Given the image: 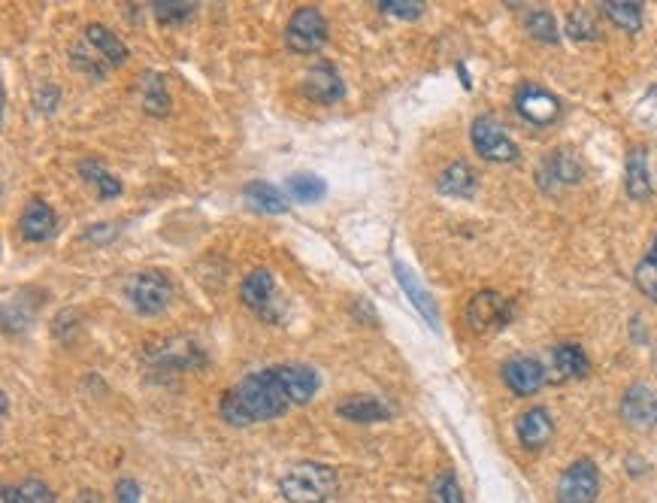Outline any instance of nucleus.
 Here are the masks:
<instances>
[{
  "label": "nucleus",
  "instance_id": "1",
  "mask_svg": "<svg viewBox=\"0 0 657 503\" xmlns=\"http://www.w3.org/2000/svg\"><path fill=\"white\" fill-rule=\"evenodd\" d=\"M321 388V376L312 364H273L243 376L225 391L218 413L234 428L273 422L288 413V407L309 404Z\"/></svg>",
  "mask_w": 657,
  "mask_h": 503
},
{
  "label": "nucleus",
  "instance_id": "2",
  "mask_svg": "<svg viewBox=\"0 0 657 503\" xmlns=\"http://www.w3.org/2000/svg\"><path fill=\"white\" fill-rule=\"evenodd\" d=\"M337 488V473L321 461H300L279 479V491L288 503H324L337 494Z\"/></svg>",
  "mask_w": 657,
  "mask_h": 503
},
{
  "label": "nucleus",
  "instance_id": "3",
  "mask_svg": "<svg viewBox=\"0 0 657 503\" xmlns=\"http://www.w3.org/2000/svg\"><path fill=\"white\" fill-rule=\"evenodd\" d=\"M327 43V19L315 7H300L285 25V46L291 55H312Z\"/></svg>",
  "mask_w": 657,
  "mask_h": 503
},
{
  "label": "nucleus",
  "instance_id": "4",
  "mask_svg": "<svg viewBox=\"0 0 657 503\" xmlns=\"http://www.w3.org/2000/svg\"><path fill=\"white\" fill-rule=\"evenodd\" d=\"M128 300L137 313L143 316H158L170 307L173 300V282L161 270H143L128 282Z\"/></svg>",
  "mask_w": 657,
  "mask_h": 503
},
{
  "label": "nucleus",
  "instance_id": "5",
  "mask_svg": "<svg viewBox=\"0 0 657 503\" xmlns=\"http://www.w3.org/2000/svg\"><path fill=\"white\" fill-rule=\"evenodd\" d=\"M509 316H512V304L500 291H491V288L476 291L464 310L467 328L473 334H494L509 322Z\"/></svg>",
  "mask_w": 657,
  "mask_h": 503
},
{
  "label": "nucleus",
  "instance_id": "6",
  "mask_svg": "<svg viewBox=\"0 0 657 503\" xmlns=\"http://www.w3.org/2000/svg\"><path fill=\"white\" fill-rule=\"evenodd\" d=\"M470 140H473V149H476L485 161H491V164H509V161L518 158L515 140H512L509 131H506L497 119H491V116H479V119L473 122Z\"/></svg>",
  "mask_w": 657,
  "mask_h": 503
},
{
  "label": "nucleus",
  "instance_id": "7",
  "mask_svg": "<svg viewBox=\"0 0 657 503\" xmlns=\"http://www.w3.org/2000/svg\"><path fill=\"white\" fill-rule=\"evenodd\" d=\"M515 110L524 122L536 128H549L561 119V100L549 88L527 82L515 91Z\"/></svg>",
  "mask_w": 657,
  "mask_h": 503
},
{
  "label": "nucleus",
  "instance_id": "8",
  "mask_svg": "<svg viewBox=\"0 0 657 503\" xmlns=\"http://www.w3.org/2000/svg\"><path fill=\"white\" fill-rule=\"evenodd\" d=\"M600 494V473L597 464L582 458L573 461L558 479V503H594Z\"/></svg>",
  "mask_w": 657,
  "mask_h": 503
},
{
  "label": "nucleus",
  "instance_id": "9",
  "mask_svg": "<svg viewBox=\"0 0 657 503\" xmlns=\"http://www.w3.org/2000/svg\"><path fill=\"white\" fill-rule=\"evenodd\" d=\"M146 355H149V364L161 367V370H194L206 361L203 349L194 340H185V337L155 340Z\"/></svg>",
  "mask_w": 657,
  "mask_h": 503
},
{
  "label": "nucleus",
  "instance_id": "10",
  "mask_svg": "<svg viewBox=\"0 0 657 503\" xmlns=\"http://www.w3.org/2000/svg\"><path fill=\"white\" fill-rule=\"evenodd\" d=\"M240 300L243 304L264 322H276V310H273V300H276V279L267 267H258L252 273H246V279L240 282Z\"/></svg>",
  "mask_w": 657,
  "mask_h": 503
},
{
  "label": "nucleus",
  "instance_id": "11",
  "mask_svg": "<svg viewBox=\"0 0 657 503\" xmlns=\"http://www.w3.org/2000/svg\"><path fill=\"white\" fill-rule=\"evenodd\" d=\"M303 94L312 100V104L327 107V104H337V100L346 97V82L334 64L318 61L303 73Z\"/></svg>",
  "mask_w": 657,
  "mask_h": 503
},
{
  "label": "nucleus",
  "instance_id": "12",
  "mask_svg": "<svg viewBox=\"0 0 657 503\" xmlns=\"http://www.w3.org/2000/svg\"><path fill=\"white\" fill-rule=\"evenodd\" d=\"M621 419L636 431H651L657 425V391L636 382L621 397Z\"/></svg>",
  "mask_w": 657,
  "mask_h": 503
},
{
  "label": "nucleus",
  "instance_id": "13",
  "mask_svg": "<svg viewBox=\"0 0 657 503\" xmlns=\"http://www.w3.org/2000/svg\"><path fill=\"white\" fill-rule=\"evenodd\" d=\"M58 231V216L43 197H31L22 216H19V234L28 243H49Z\"/></svg>",
  "mask_w": 657,
  "mask_h": 503
},
{
  "label": "nucleus",
  "instance_id": "14",
  "mask_svg": "<svg viewBox=\"0 0 657 503\" xmlns=\"http://www.w3.org/2000/svg\"><path fill=\"white\" fill-rule=\"evenodd\" d=\"M503 379L515 394L530 397L549 382V373H545V367L536 358H512L503 364Z\"/></svg>",
  "mask_w": 657,
  "mask_h": 503
},
{
  "label": "nucleus",
  "instance_id": "15",
  "mask_svg": "<svg viewBox=\"0 0 657 503\" xmlns=\"http://www.w3.org/2000/svg\"><path fill=\"white\" fill-rule=\"evenodd\" d=\"M394 276H397V282H400V288H403V294L412 300V307L424 316V322L430 325V328H440V310H436V304H433V297L427 294V288L415 279V273L403 264V261H397L394 258Z\"/></svg>",
  "mask_w": 657,
  "mask_h": 503
},
{
  "label": "nucleus",
  "instance_id": "16",
  "mask_svg": "<svg viewBox=\"0 0 657 503\" xmlns=\"http://www.w3.org/2000/svg\"><path fill=\"white\" fill-rule=\"evenodd\" d=\"M515 434H518V440H521L524 449H542L545 443L552 440V434H555V422H552L549 410L533 407V410H527V413L518 416Z\"/></svg>",
  "mask_w": 657,
  "mask_h": 503
},
{
  "label": "nucleus",
  "instance_id": "17",
  "mask_svg": "<svg viewBox=\"0 0 657 503\" xmlns=\"http://www.w3.org/2000/svg\"><path fill=\"white\" fill-rule=\"evenodd\" d=\"M337 416H343L346 422H358V425H370V422H385L391 419V410L382 404V400L370 397V394H355L346 397L337 404Z\"/></svg>",
  "mask_w": 657,
  "mask_h": 503
},
{
  "label": "nucleus",
  "instance_id": "18",
  "mask_svg": "<svg viewBox=\"0 0 657 503\" xmlns=\"http://www.w3.org/2000/svg\"><path fill=\"white\" fill-rule=\"evenodd\" d=\"M82 40L88 43V46H94L106 61H109V67H119V64H125L128 58H131V52H128V46L109 31L106 25H97V22H91V25H85V31H82Z\"/></svg>",
  "mask_w": 657,
  "mask_h": 503
},
{
  "label": "nucleus",
  "instance_id": "19",
  "mask_svg": "<svg viewBox=\"0 0 657 503\" xmlns=\"http://www.w3.org/2000/svg\"><path fill=\"white\" fill-rule=\"evenodd\" d=\"M436 188H440V194H446V197H473L479 188V176L467 161H452L440 173V179H436Z\"/></svg>",
  "mask_w": 657,
  "mask_h": 503
},
{
  "label": "nucleus",
  "instance_id": "20",
  "mask_svg": "<svg viewBox=\"0 0 657 503\" xmlns=\"http://www.w3.org/2000/svg\"><path fill=\"white\" fill-rule=\"evenodd\" d=\"M624 188L627 197L633 200H648L651 197V173H648V155L642 146H633L627 152V167H624Z\"/></svg>",
  "mask_w": 657,
  "mask_h": 503
},
{
  "label": "nucleus",
  "instance_id": "21",
  "mask_svg": "<svg viewBox=\"0 0 657 503\" xmlns=\"http://www.w3.org/2000/svg\"><path fill=\"white\" fill-rule=\"evenodd\" d=\"M246 207L252 213H264V216H282L288 210V200L282 197V191L270 182H249L243 188Z\"/></svg>",
  "mask_w": 657,
  "mask_h": 503
},
{
  "label": "nucleus",
  "instance_id": "22",
  "mask_svg": "<svg viewBox=\"0 0 657 503\" xmlns=\"http://www.w3.org/2000/svg\"><path fill=\"white\" fill-rule=\"evenodd\" d=\"M591 370V361L579 343H561L552 352V379H579Z\"/></svg>",
  "mask_w": 657,
  "mask_h": 503
},
{
  "label": "nucleus",
  "instance_id": "23",
  "mask_svg": "<svg viewBox=\"0 0 657 503\" xmlns=\"http://www.w3.org/2000/svg\"><path fill=\"white\" fill-rule=\"evenodd\" d=\"M137 91H140V100H143V110L149 116H167L170 113V91H167V82H164L161 73L146 70L137 82Z\"/></svg>",
  "mask_w": 657,
  "mask_h": 503
},
{
  "label": "nucleus",
  "instance_id": "24",
  "mask_svg": "<svg viewBox=\"0 0 657 503\" xmlns=\"http://www.w3.org/2000/svg\"><path fill=\"white\" fill-rule=\"evenodd\" d=\"M79 176L97 191L100 200H113L122 194V179L109 170L106 164H100L97 158H88V161H79Z\"/></svg>",
  "mask_w": 657,
  "mask_h": 503
},
{
  "label": "nucleus",
  "instance_id": "25",
  "mask_svg": "<svg viewBox=\"0 0 657 503\" xmlns=\"http://www.w3.org/2000/svg\"><path fill=\"white\" fill-rule=\"evenodd\" d=\"M542 176H549L552 185H573L582 179V164L570 149H558L549 161H545Z\"/></svg>",
  "mask_w": 657,
  "mask_h": 503
},
{
  "label": "nucleus",
  "instance_id": "26",
  "mask_svg": "<svg viewBox=\"0 0 657 503\" xmlns=\"http://www.w3.org/2000/svg\"><path fill=\"white\" fill-rule=\"evenodd\" d=\"M285 191H288V197L297 200V204H318V200L327 194V182L315 173H294L285 179Z\"/></svg>",
  "mask_w": 657,
  "mask_h": 503
},
{
  "label": "nucleus",
  "instance_id": "27",
  "mask_svg": "<svg viewBox=\"0 0 657 503\" xmlns=\"http://www.w3.org/2000/svg\"><path fill=\"white\" fill-rule=\"evenodd\" d=\"M4 503H55V494L40 479H22L4 488Z\"/></svg>",
  "mask_w": 657,
  "mask_h": 503
},
{
  "label": "nucleus",
  "instance_id": "28",
  "mask_svg": "<svg viewBox=\"0 0 657 503\" xmlns=\"http://www.w3.org/2000/svg\"><path fill=\"white\" fill-rule=\"evenodd\" d=\"M603 13H606L609 22H615L627 34H636L642 28V4L639 0H606Z\"/></svg>",
  "mask_w": 657,
  "mask_h": 503
},
{
  "label": "nucleus",
  "instance_id": "29",
  "mask_svg": "<svg viewBox=\"0 0 657 503\" xmlns=\"http://www.w3.org/2000/svg\"><path fill=\"white\" fill-rule=\"evenodd\" d=\"M633 282H636V288L651 300V304H657V234H654L651 249L645 252V258L636 264Z\"/></svg>",
  "mask_w": 657,
  "mask_h": 503
},
{
  "label": "nucleus",
  "instance_id": "30",
  "mask_svg": "<svg viewBox=\"0 0 657 503\" xmlns=\"http://www.w3.org/2000/svg\"><path fill=\"white\" fill-rule=\"evenodd\" d=\"M70 61H73L76 70H82V73H88V76H94V79H103L106 70H109V61H106L94 46H88L85 40H79V43L70 46Z\"/></svg>",
  "mask_w": 657,
  "mask_h": 503
},
{
  "label": "nucleus",
  "instance_id": "31",
  "mask_svg": "<svg viewBox=\"0 0 657 503\" xmlns=\"http://www.w3.org/2000/svg\"><path fill=\"white\" fill-rule=\"evenodd\" d=\"M524 28H527V34L533 37V40H539V43H558V22H555V16L549 13V10H533L530 16H527V22H524Z\"/></svg>",
  "mask_w": 657,
  "mask_h": 503
},
{
  "label": "nucleus",
  "instance_id": "32",
  "mask_svg": "<svg viewBox=\"0 0 657 503\" xmlns=\"http://www.w3.org/2000/svg\"><path fill=\"white\" fill-rule=\"evenodd\" d=\"M430 503H464V494H461V485H458V476L455 473H440L430 488Z\"/></svg>",
  "mask_w": 657,
  "mask_h": 503
},
{
  "label": "nucleus",
  "instance_id": "33",
  "mask_svg": "<svg viewBox=\"0 0 657 503\" xmlns=\"http://www.w3.org/2000/svg\"><path fill=\"white\" fill-rule=\"evenodd\" d=\"M567 34L579 43H588V40H597L600 31H597V19L588 13V10H573L570 13V22H567Z\"/></svg>",
  "mask_w": 657,
  "mask_h": 503
},
{
  "label": "nucleus",
  "instance_id": "34",
  "mask_svg": "<svg viewBox=\"0 0 657 503\" xmlns=\"http://www.w3.org/2000/svg\"><path fill=\"white\" fill-rule=\"evenodd\" d=\"M191 13H194V4H182V0H161V4H155V19L167 28L182 25Z\"/></svg>",
  "mask_w": 657,
  "mask_h": 503
},
{
  "label": "nucleus",
  "instance_id": "35",
  "mask_svg": "<svg viewBox=\"0 0 657 503\" xmlns=\"http://www.w3.org/2000/svg\"><path fill=\"white\" fill-rule=\"evenodd\" d=\"M382 13L394 16V19H403V22H412L418 16H424V4L421 0H379L376 4Z\"/></svg>",
  "mask_w": 657,
  "mask_h": 503
},
{
  "label": "nucleus",
  "instance_id": "36",
  "mask_svg": "<svg viewBox=\"0 0 657 503\" xmlns=\"http://www.w3.org/2000/svg\"><path fill=\"white\" fill-rule=\"evenodd\" d=\"M116 503H140V485L134 479H122L116 485Z\"/></svg>",
  "mask_w": 657,
  "mask_h": 503
},
{
  "label": "nucleus",
  "instance_id": "37",
  "mask_svg": "<svg viewBox=\"0 0 657 503\" xmlns=\"http://www.w3.org/2000/svg\"><path fill=\"white\" fill-rule=\"evenodd\" d=\"M58 100H61V91H58L55 85H43L40 94H37V107H40L43 113H52V110L58 107Z\"/></svg>",
  "mask_w": 657,
  "mask_h": 503
},
{
  "label": "nucleus",
  "instance_id": "38",
  "mask_svg": "<svg viewBox=\"0 0 657 503\" xmlns=\"http://www.w3.org/2000/svg\"><path fill=\"white\" fill-rule=\"evenodd\" d=\"M116 231H119V228H113V225H97V228H91V231L85 234V240H88V243H106L109 237H116Z\"/></svg>",
  "mask_w": 657,
  "mask_h": 503
},
{
  "label": "nucleus",
  "instance_id": "39",
  "mask_svg": "<svg viewBox=\"0 0 657 503\" xmlns=\"http://www.w3.org/2000/svg\"><path fill=\"white\" fill-rule=\"evenodd\" d=\"M648 97H657V85H654V88L648 91Z\"/></svg>",
  "mask_w": 657,
  "mask_h": 503
},
{
  "label": "nucleus",
  "instance_id": "40",
  "mask_svg": "<svg viewBox=\"0 0 657 503\" xmlns=\"http://www.w3.org/2000/svg\"><path fill=\"white\" fill-rule=\"evenodd\" d=\"M654 370H657V349H654Z\"/></svg>",
  "mask_w": 657,
  "mask_h": 503
}]
</instances>
